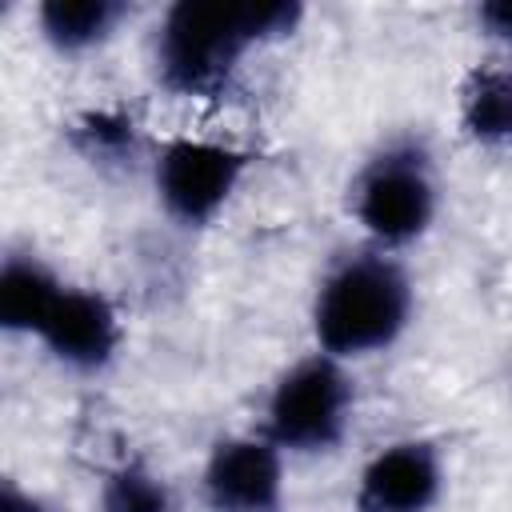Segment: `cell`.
<instances>
[{
    "mask_svg": "<svg viewBox=\"0 0 512 512\" xmlns=\"http://www.w3.org/2000/svg\"><path fill=\"white\" fill-rule=\"evenodd\" d=\"M300 16V4H172L156 32V80L188 100L224 96L244 52L288 36Z\"/></svg>",
    "mask_w": 512,
    "mask_h": 512,
    "instance_id": "6da1fadb",
    "label": "cell"
},
{
    "mask_svg": "<svg viewBox=\"0 0 512 512\" xmlns=\"http://www.w3.org/2000/svg\"><path fill=\"white\" fill-rule=\"evenodd\" d=\"M408 320L412 284L404 268L380 248L344 256L316 288L312 332L320 352L336 360H356L392 348Z\"/></svg>",
    "mask_w": 512,
    "mask_h": 512,
    "instance_id": "7a4b0ae2",
    "label": "cell"
},
{
    "mask_svg": "<svg viewBox=\"0 0 512 512\" xmlns=\"http://www.w3.org/2000/svg\"><path fill=\"white\" fill-rule=\"evenodd\" d=\"M352 216L380 252L420 240L436 216V180L428 152L416 144H388L352 184Z\"/></svg>",
    "mask_w": 512,
    "mask_h": 512,
    "instance_id": "3957f363",
    "label": "cell"
},
{
    "mask_svg": "<svg viewBox=\"0 0 512 512\" xmlns=\"http://www.w3.org/2000/svg\"><path fill=\"white\" fill-rule=\"evenodd\" d=\"M268 440L280 452H332L352 424V380L328 352L296 360L268 396Z\"/></svg>",
    "mask_w": 512,
    "mask_h": 512,
    "instance_id": "277c9868",
    "label": "cell"
},
{
    "mask_svg": "<svg viewBox=\"0 0 512 512\" xmlns=\"http://www.w3.org/2000/svg\"><path fill=\"white\" fill-rule=\"evenodd\" d=\"M244 168H248V156L228 144L188 140V136L168 140L152 164L156 200L176 224L200 228L224 212V204L244 180Z\"/></svg>",
    "mask_w": 512,
    "mask_h": 512,
    "instance_id": "5b68a950",
    "label": "cell"
},
{
    "mask_svg": "<svg viewBox=\"0 0 512 512\" xmlns=\"http://www.w3.org/2000/svg\"><path fill=\"white\" fill-rule=\"evenodd\" d=\"M208 512H280L284 508V452L268 436H224L204 460Z\"/></svg>",
    "mask_w": 512,
    "mask_h": 512,
    "instance_id": "8992f818",
    "label": "cell"
},
{
    "mask_svg": "<svg viewBox=\"0 0 512 512\" xmlns=\"http://www.w3.org/2000/svg\"><path fill=\"white\" fill-rule=\"evenodd\" d=\"M36 340L64 368L100 372L120 348V316L108 296H100L92 288L64 284L60 296L52 300L48 316L40 320Z\"/></svg>",
    "mask_w": 512,
    "mask_h": 512,
    "instance_id": "52a82bcc",
    "label": "cell"
},
{
    "mask_svg": "<svg viewBox=\"0 0 512 512\" xmlns=\"http://www.w3.org/2000/svg\"><path fill=\"white\" fill-rule=\"evenodd\" d=\"M444 468L428 440L384 444L356 480V512H428L440 500Z\"/></svg>",
    "mask_w": 512,
    "mask_h": 512,
    "instance_id": "ba28073f",
    "label": "cell"
},
{
    "mask_svg": "<svg viewBox=\"0 0 512 512\" xmlns=\"http://www.w3.org/2000/svg\"><path fill=\"white\" fill-rule=\"evenodd\" d=\"M460 128L488 148H512V60H488L460 88Z\"/></svg>",
    "mask_w": 512,
    "mask_h": 512,
    "instance_id": "9c48e42d",
    "label": "cell"
},
{
    "mask_svg": "<svg viewBox=\"0 0 512 512\" xmlns=\"http://www.w3.org/2000/svg\"><path fill=\"white\" fill-rule=\"evenodd\" d=\"M60 288V276L44 268L36 256H8L0 268V328L36 336Z\"/></svg>",
    "mask_w": 512,
    "mask_h": 512,
    "instance_id": "30bf717a",
    "label": "cell"
},
{
    "mask_svg": "<svg viewBox=\"0 0 512 512\" xmlns=\"http://www.w3.org/2000/svg\"><path fill=\"white\" fill-rule=\"evenodd\" d=\"M120 16H124V4H112V0H68V4L52 0V4H40L36 12L40 36L68 56L104 44L120 24Z\"/></svg>",
    "mask_w": 512,
    "mask_h": 512,
    "instance_id": "8fae6325",
    "label": "cell"
},
{
    "mask_svg": "<svg viewBox=\"0 0 512 512\" xmlns=\"http://www.w3.org/2000/svg\"><path fill=\"white\" fill-rule=\"evenodd\" d=\"M72 148L100 168H124L136 160L140 140H136V124L124 112H84L80 120H72Z\"/></svg>",
    "mask_w": 512,
    "mask_h": 512,
    "instance_id": "7c38bea8",
    "label": "cell"
},
{
    "mask_svg": "<svg viewBox=\"0 0 512 512\" xmlns=\"http://www.w3.org/2000/svg\"><path fill=\"white\" fill-rule=\"evenodd\" d=\"M100 512H176L172 488L140 460H124L104 476Z\"/></svg>",
    "mask_w": 512,
    "mask_h": 512,
    "instance_id": "4fadbf2b",
    "label": "cell"
},
{
    "mask_svg": "<svg viewBox=\"0 0 512 512\" xmlns=\"http://www.w3.org/2000/svg\"><path fill=\"white\" fill-rule=\"evenodd\" d=\"M476 20H480V28L492 40H500V44L512 48V4H480Z\"/></svg>",
    "mask_w": 512,
    "mask_h": 512,
    "instance_id": "5bb4252c",
    "label": "cell"
},
{
    "mask_svg": "<svg viewBox=\"0 0 512 512\" xmlns=\"http://www.w3.org/2000/svg\"><path fill=\"white\" fill-rule=\"evenodd\" d=\"M0 512H52L48 500H40L36 492H24L20 484L4 480V492H0Z\"/></svg>",
    "mask_w": 512,
    "mask_h": 512,
    "instance_id": "9a60e30c",
    "label": "cell"
}]
</instances>
